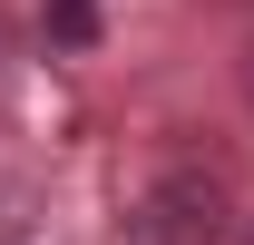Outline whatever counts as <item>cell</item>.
I'll return each instance as SVG.
<instances>
[{
	"label": "cell",
	"mask_w": 254,
	"mask_h": 245,
	"mask_svg": "<svg viewBox=\"0 0 254 245\" xmlns=\"http://www.w3.org/2000/svg\"><path fill=\"white\" fill-rule=\"evenodd\" d=\"M225 236H235V186L215 167H166L127 206V245H225Z\"/></svg>",
	"instance_id": "6da1fadb"
},
{
	"label": "cell",
	"mask_w": 254,
	"mask_h": 245,
	"mask_svg": "<svg viewBox=\"0 0 254 245\" xmlns=\"http://www.w3.org/2000/svg\"><path fill=\"white\" fill-rule=\"evenodd\" d=\"M49 30H59V39H88L98 10H88V0H49Z\"/></svg>",
	"instance_id": "7a4b0ae2"
},
{
	"label": "cell",
	"mask_w": 254,
	"mask_h": 245,
	"mask_svg": "<svg viewBox=\"0 0 254 245\" xmlns=\"http://www.w3.org/2000/svg\"><path fill=\"white\" fill-rule=\"evenodd\" d=\"M20 226H30V206H20V186L0 177V245H20Z\"/></svg>",
	"instance_id": "3957f363"
},
{
	"label": "cell",
	"mask_w": 254,
	"mask_h": 245,
	"mask_svg": "<svg viewBox=\"0 0 254 245\" xmlns=\"http://www.w3.org/2000/svg\"><path fill=\"white\" fill-rule=\"evenodd\" d=\"M245 98H254V39H245Z\"/></svg>",
	"instance_id": "277c9868"
},
{
	"label": "cell",
	"mask_w": 254,
	"mask_h": 245,
	"mask_svg": "<svg viewBox=\"0 0 254 245\" xmlns=\"http://www.w3.org/2000/svg\"><path fill=\"white\" fill-rule=\"evenodd\" d=\"M0 69H10V20H0Z\"/></svg>",
	"instance_id": "5b68a950"
},
{
	"label": "cell",
	"mask_w": 254,
	"mask_h": 245,
	"mask_svg": "<svg viewBox=\"0 0 254 245\" xmlns=\"http://www.w3.org/2000/svg\"><path fill=\"white\" fill-rule=\"evenodd\" d=\"M235 245H254V226H245V236H235Z\"/></svg>",
	"instance_id": "8992f818"
}]
</instances>
